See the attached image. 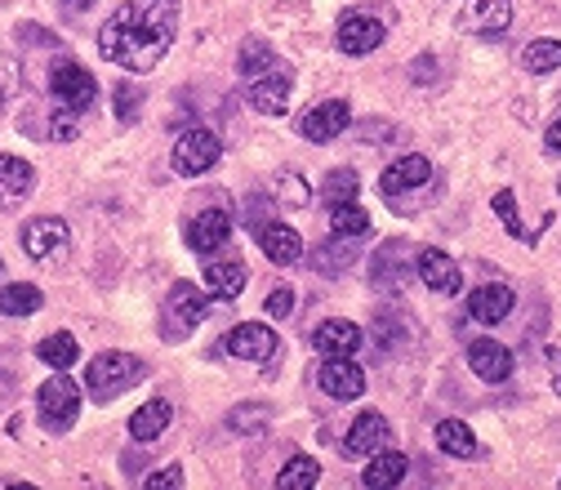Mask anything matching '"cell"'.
<instances>
[{
  "mask_svg": "<svg viewBox=\"0 0 561 490\" xmlns=\"http://www.w3.org/2000/svg\"><path fill=\"white\" fill-rule=\"evenodd\" d=\"M174 32H178V0H129L99 27V49L108 63L138 76L165 59Z\"/></svg>",
  "mask_w": 561,
  "mask_h": 490,
  "instance_id": "cell-1",
  "label": "cell"
},
{
  "mask_svg": "<svg viewBox=\"0 0 561 490\" xmlns=\"http://www.w3.org/2000/svg\"><path fill=\"white\" fill-rule=\"evenodd\" d=\"M144 375H148V366L138 357H129V353H99L89 362V370H85V383L94 392V402H112L116 392H125L129 383H138Z\"/></svg>",
  "mask_w": 561,
  "mask_h": 490,
  "instance_id": "cell-2",
  "label": "cell"
},
{
  "mask_svg": "<svg viewBox=\"0 0 561 490\" xmlns=\"http://www.w3.org/2000/svg\"><path fill=\"white\" fill-rule=\"evenodd\" d=\"M36 411H40V424L50 432H67L76 424V411H80L76 379H67V370H59L54 379H45L40 392H36Z\"/></svg>",
  "mask_w": 561,
  "mask_h": 490,
  "instance_id": "cell-3",
  "label": "cell"
},
{
  "mask_svg": "<svg viewBox=\"0 0 561 490\" xmlns=\"http://www.w3.org/2000/svg\"><path fill=\"white\" fill-rule=\"evenodd\" d=\"M205 313H210L205 290H197L192 281H178L170 290V299H165V326H161V334L165 339H187V334L205 321Z\"/></svg>",
  "mask_w": 561,
  "mask_h": 490,
  "instance_id": "cell-4",
  "label": "cell"
},
{
  "mask_svg": "<svg viewBox=\"0 0 561 490\" xmlns=\"http://www.w3.org/2000/svg\"><path fill=\"white\" fill-rule=\"evenodd\" d=\"M290 89H295L290 63H276V68H267V72L246 81V103L254 112H263V117H280V112H286V103H290Z\"/></svg>",
  "mask_w": 561,
  "mask_h": 490,
  "instance_id": "cell-5",
  "label": "cell"
},
{
  "mask_svg": "<svg viewBox=\"0 0 561 490\" xmlns=\"http://www.w3.org/2000/svg\"><path fill=\"white\" fill-rule=\"evenodd\" d=\"M50 89H54V98L67 112H89L94 98H99V81H94L89 68H80V63H54Z\"/></svg>",
  "mask_w": 561,
  "mask_h": 490,
  "instance_id": "cell-6",
  "label": "cell"
},
{
  "mask_svg": "<svg viewBox=\"0 0 561 490\" xmlns=\"http://www.w3.org/2000/svg\"><path fill=\"white\" fill-rule=\"evenodd\" d=\"M219 134H210V130H187V134H178V143H174V170L183 174V179H197V174H205L214 161H219Z\"/></svg>",
  "mask_w": 561,
  "mask_h": 490,
  "instance_id": "cell-7",
  "label": "cell"
},
{
  "mask_svg": "<svg viewBox=\"0 0 561 490\" xmlns=\"http://www.w3.org/2000/svg\"><path fill=\"white\" fill-rule=\"evenodd\" d=\"M67 245H72V232L63 219H32L23 228V250L36 264H54L59 255H67Z\"/></svg>",
  "mask_w": 561,
  "mask_h": 490,
  "instance_id": "cell-8",
  "label": "cell"
},
{
  "mask_svg": "<svg viewBox=\"0 0 561 490\" xmlns=\"http://www.w3.org/2000/svg\"><path fill=\"white\" fill-rule=\"evenodd\" d=\"M508 23H512L508 0H463L459 10V32L467 36H499Z\"/></svg>",
  "mask_w": 561,
  "mask_h": 490,
  "instance_id": "cell-9",
  "label": "cell"
},
{
  "mask_svg": "<svg viewBox=\"0 0 561 490\" xmlns=\"http://www.w3.org/2000/svg\"><path fill=\"white\" fill-rule=\"evenodd\" d=\"M316 383H321L325 397H335V402H357L361 392H365V370H361L357 362H348V357H331V362L321 366Z\"/></svg>",
  "mask_w": 561,
  "mask_h": 490,
  "instance_id": "cell-10",
  "label": "cell"
},
{
  "mask_svg": "<svg viewBox=\"0 0 561 490\" xmlns=\"http://www.w3.org/2000/svg\"><path fill=\"white\" fill-rule=\"evenodd\" d=\"M223 348H227L232 357H241V362H272V357H276V334H272L267 326L241 321V326L227 330Z\"/></svg>",
  "mask_w": 561,
  "mask_h": 490,
  "instance_id": "cell-11",
  "label": "cell"
},
{
  "mask_svg": "<svg viewBox=\"0 0 561 490\" xmlns=\"http://www.w3.org/2000/svg\"><path fill=\"white\" fill-rule=\"evenodd\" d=\"M348 125H352V108L339 103V98H331V103H316V108L303 112L299 134L312 138V143H331V138H339Z\"/></svg>",
  "mask_w": 561,
  "mask_h": 490,
  "instance_id": "cell-12",
  "label": "cell"
},
{
  "mask_svg": "<svg viewBox=\"0 0 561 490\" xmlns=\"http://www.w3.org/2000/svg\"><path fill=\"white\" fill-rule=\"evenodd\" d=\"M414 272H419V281H424L428 290H437V294H459V285H463L459 264L446 250H437V245H428V250L414 255Z\"/></svg>",
  "mask_w": 561,
  "mask_h": 490,
  "instance_id": "cell-13",
  "label": "cell"
},
{
  "mask_svg": "<svg viewBox=\"0 0 561 490\" xmlns=\"http://www.w3.org/2000/svg\"><path fill=\"white\" fill-rule=\"evenodd\" d=\"M388 437H392V432H388V419L374 415V411H365V415H357V424L348 428L344 455H348V460H365V455H374V451H384Z\"/></svg>",
  "mask_w": 561,
  "mask_h": 490,
  "instance_id": "cell-14",
  "label": "cell"
},
{
  "mask_svg": "<svg viewBox=\"0 0 561 490\" xmlns=\"http://www.w3.org/2000/svg\"><path fill=\"white\" fill-rule=\"evenodd\" d=\"M467 366H473V375L486 383H503L512 375V353L499 339H473L467 343Z\"/></svg>",
  "mask_w": 561,
  "mask_h": 490,
  "instance_id": "cell-15",
  "label": "cell"
},
{
  "mask_svg": "<svg viewBox=\"0 0 561 490\" xmlns=\"http://www.w3.org/2000/svg\"><path fill=\"white\" fill-rule=\"evenodd\" d=\"M227 236H232V215L227 210H201L192 223H187V245H192L197 255H214L219 245H227Z\"/></svg>",
  "mask_w": 561,
  "mask_h": 490,
  "instance_id": "cell-16",
  "label": "cell"
},
{
  "mask_svg": "<svg viewBox=\"0 0 561 490\" xmlns=\"http://www.w3.org/2000/svg\"><path fill=\"white\" fill-rule=\"evenodd\" d=\"M254 236H259V245H263V255H267L272 264H280V268H290V264L303 259V236H299L295 228H286V223H259Z\"/></svg>",
  "mask_w": 561,
  "mask_h": 490,
  "instance_id": "cell-17",
  "label": "cell"
},
{
  "mask_svg": "<svg viewBox=\"0 0 561 490\" xmlns=\"http://www.w3.org/2000/svg\"><path fill=\"white\" fill-rule=\"evenodd\" d=\"M312 348L325 353V357H352L361 348V326L344 321V317H331L312 330Z\"/></svg>",
  "mask_w": 561,
  "mask_h": 490,
  "instance_id": "cell-18",
  "label": "cell"
},
{
  "mask_svg": "<svg viewBox=\"0 0 561 490\" xmlns=\"http://www.w3.org/2000/svg\"><path fill=\"white\" fill-rule=\"evenodd\" d=\"M384 45V23L370 14H344L339 19V49L344 54H370Z\"/></svg>",
  "mask_w": 561,
  "mask_h": 490,
  "instance_id": "cell-19",
  "label": "cell"
},
{
  "mask_svg": "<svg viewBox=\"0 0 561 490\" xmlns=\"http://www.w3.org/2000/svg\"><path fill=\"white\" fill-rule=\"evenodd\" d=\"M512 290L508 285H499V281H486L482 290H473L467 294V313H473V321H482V326H499L508 313H512Z\"/></svg>",
  "mask_w": 561,
  "mask_h": 490,
  "instance_id": "cell-20",
  "label": "cell"
},
{
  "mask_svg": "<svg viewBox=\"0 0 561 490\" xmlns=\"http://www.w3.org/2000/svg\"><path fill=\"white\" fill-rule=\"evenodd\" d=\"M428 179H433V166H428L424 157H401L397 166H388V170H384V179H379V192H384V196H392V201H397L401 192L424 187Z\"/></svg>",
  "mask_w": 561,
  "mask_h": 490,
  "instance_id": "cell-21",
  "label": "cell"
},
{
  "mask_svg": "<svg viewBox=\"0 0 561 490\" xmlns=\"http://www.w3.org/2000/svg\"><path fill=\"white\" fill-rule=\"evenodd\" d=\"M246 264L241 259H205V290L214 299H237L246 285Z\"/></svg>",
  "mask_w": 561,
  "mask_h": 490,
  "instance_id": "cell-22",
  "label": "cell"
},
{
  "mask_svg": "<svg viewBox=\"0 0 561 490\" xmlns=\"http://www.w3.org/2000/svg\"><path fill=\"white\" fill-rule=\"evenodd\" d=\"M36 187V170L18 157H0V206H18Z\"/></svg>",
  "mask_w": 561,
  "mask_h": 490,
  "instance_id": "cell-23",
  "label": "cell"
},
{
  "mask_svg": "<svg viewBox=\"0 0 561 490\" xmlns=\"http://www.w3.org/2000/svg\"><path fill=\"white\" fill-rule=\"evenodd\" d=\"M170 419H174V406H170L165 397H152V402H144V406L134 411L129 432H134L138 441H157V437L170 428Z\"/></svg>",
  "mask_w": 561,
  "mask_h": 490,
  "instance_id": "cell-24",
  "label": "cell"
},
{
  "mask_svg": "<svg viewBox=\"0 0 561 490\" xmlns=\"http://www.w3.org/2000/svg\"><path fill=\"white\" fill-rule=\"evenodd\" d=\"M76 357H80V343H76V334H67V330H59V334H50V339L36 343V362H45L50 370H72Z\"/></svg>",
  "mask_w": 561,
  "mask_h": 490,
  "instance_id": "cell-25",
  "label": "cell"
},
{
  "mask_svg": "<svg viewBox=\"0 0 561 490\" xmlns=\"http://www.w3.org/2000/svg\"><path fill=\"white\" fill-rule=\"evenodd\" d=\"M406 468H410V460H406L401 451H374V460H370V468L361 473V481H365L370 490L397 486V481L406 477Z\"/></svg>",
  "mask_w": 561,
  "mask_h": 490,
  "instance_id": "cell-26",
  "label": "cell"
},
{
  "mask_svg": "<svg viewBox=\"0 0 561 490\" xmlns=\"http://www.w3.org/2000/svg\"><path fill=\"white\" fill-rule=\"evenodd\" d=\"M437 446L446 455H454V460H473L477 455V437H473V428L459 424V419H441L437 424Z\"/></svg>",
  "mask_w": 561,
  "mask_h": 490,
  "instance_id": "cell-27",
  "label": "cell"
},
{
  "mask_svg": "<svg viewBox=\"0 0 561 490\" xmlns=\"http://www.w3.org/2000/svg\"><path fill=\"white\" fill-rule=\"evenodd\" d=\"M40 304H45V294L27 281H14V285L0 290V317H32Z\"/></svg>",
  "mask_w": 561,
  "mask_h": 490,
  "instance_id": "cell-28",
  "label": "cell"
},
{
  "mask_svg": "<svg viewBox=\"0 0 561 490\" xmlns=\"http://www.w3.org/2000/svg\"><path fill=\"white\" fill-rule=\"evenodd\" d=\"M321 477V464L312 455H295L286 468L276 473V490H312Z\"/></svg>",
  "mask_w": 561,
  "mask_h": 490,
  "instance_id": "cell-29",
  "label": "cell"
},
{
  "mask_svg": "<svg viewBox=\"0 0 561 490\" xmlns=\"http://www.w3.org/2000/svg\"><path fill=\"white\" fill-rule=\"evenodd\" d=\"M357 192H361V183H357L352 170H331V174H325V183H321V196H325V206H331V210L357 201Z\"/></svg>",
  "mask_w": 561,
  "mask_h": 490,
  "instance_id": "cell-30",
  "label": "cell"
},
{
  "mask_svg": "<svg viewBox=\"0 0 561 490\" xmlns=\"http://www.w3.org/2000/svg\"><path fill=\"white\" fill-rule=\"evenodd\" d=\"M522 63H526V72H535V76H544V72L561 68V40L544 36V40L526 45V54H522Z\"/></svg>",
  "mask_w": 561,
  "mask_h": 490,
  "instance_id": "cell-31",
  "label": "cell"
},
{
  "mask_svg": "<svg viewBox=\"0 0 561 490\" xmlns=\"http://www.w3.org/2000/svg\"><path fill=\"white\" fill-rule=\"evenodd\" d=\"M401 259H406V241L379 245V250H374V281L388 277V285H397L401 281Z\"/></svg>",
  "mask_w": 561,
  "mask_h": 490,
  "instance_id": "cell-32",
  "label": "cell"
},
{
  "mask_svg": "<svg viewBox=\"0 0 561 490\" xmlns=\"http://www.w3.org/2000/svg\"><path fill=\"white\" fill-rule=\"evenodd\" d=\"M331 228H335V236H365L370 232V215L357 201H348V206L331 210Z\"/></svg>",
  "mask_w": 561,
  "mask_h": 490,
  "instance_id": "cell-33",
  "label": "cell"
},
{
  "mask_svg": "<svg viewBox=\"0 0 561 490\" xmlns=\"http://www.w3.org/2000/svg\"><path fill=\"white\" fill-rule=\"evenodd\" d=\"M495 215L503 219V228H508V236H526V228H522V219H518V201H512V187H499L495 192Z\"/></svg>",
  "mask_w": 561,
  "mask_h": 490,
  "instance_id": "cell-34",
  "label": "cell"
},
{
  "mask_svg": "<svg viewBox=\"0 0 561 490\" xmlns=\"http://www.w3.org/2000/svg\"><path fill=\"white\" fill-rule=\"evenodd\" d=\"M272 419V406H237L227 415V428H241V432H254Z\"/></svg>",
  "mask_w": 561,
  "mask_h": 490,
  "instance_id": "cell-35",
  "label": "cell"
},
{
  "mask_svg": "<svg viewBox=\"0 0 561 490\" xmlns=\"http://www.w3.org/2000/svg\"><path fill=\"white\" fill-rule=\"evenodd\" d=\"M138 108H144V89H134V85H121L116 89V117L129 125L138 117Z\"/></svg>",
  "mask_w": 561,
  "mask_h": 490,
  "instance_id": "cell-36",
  "label": "cell"
},
{
  "mask_svg": "<svg viewBox=\"0 0 561 490\" xmlns=\"http://www.w3.org/2000/svg\"><path fill=\"white\" fill-rule=\"evenodd\" d=\"M290 308H295V290H290V285H276L267 299H263V313L276 317V321H280V317H290Z\"/></svg>",
  "mask_w": 561,
  "mask_h": 490,
  "instance_id": "cell-37",
  "label": "cell"
},
{
  "mask_svg": "<svg viewBox=\"0 0 561 490\" xmlns=\"http://www.w3.org/2000/svg\"><path fill=\"white\" fill-rule=\"evenodd\" d=\"M321 272H344V268H352V255H344L339 245H325V250H316V259H312Z\"/></svg>",
  "mask_w": 561,
  "mask_h": 490,
  "instance_id": "cell-38",
  "label": "cell"
},
{
  "mask_svg": "<svg viewBox=\"0 0 561 490\" xmlns=\"http://www.w3.org/2000/svg\"><path fill=\"white\" fill-rule=\"evenodd\" d=\"M10 94H18V63L10 54H0V103H5Z\"/></svg>",
  "mask_w": 561,
  "mask_h": 490,
  "instance_id": "cell-39",
  "label": "cell"
},
{
  "mask_svg": "<svg viewBox=\"0 0 561 490\" xmlns=\"http://www.w3.org/2000/svg\"><path fill=\"white\" fill-rule=\"evenodd\" d=\"M374 339H379V348H392V339H406L401 317H379V330H374Z\"/></svg>",
  "mask_w": 561,
  "mask_h": 490,
  "instance_id": "cell-40",
  "label": "cell"
},
{
  "mask_svg": "<svg viewBox=\"0 0 561 490\" xmlns=\"http://www.w3.org/2000/svg\"><path fill=\"white\" fill-rule=\"evenodd\" d=\"M280 196L290 206H308V187H299V174H280Z\"/></svg>",
  "mask_w": 561,
  "mask_h": 490,
  "instance_id": "cell-41",
  "label": "cell"
},
{
  "mask_svg": "<svg viewBox=\"0 0 561 490\" xmlns=\"http://www.w3.org/2000/svg\"><path fill=\"white\" fill-rule=\"evenodd\" d=\"M50 138H76V112H54Z\"/></svg>",
  "mask_w": 561,
  "mask_h": 490,
  "instance_id": "cell-42",
  "label": "cell"
},
{
  "mask_svg": "<svg viewBox=\"0 0 561 490\" xmlns=\"http://www.w3.org/2000/svg\"><path fill=\"white\" fill-rule=\"evenodd\" d=\"M148 486H152V490H165V486H183V468H178V464H170L165 473L148 477Z\"/></svg>",
  "mask_w": 561,
  "mask_h": 490,
  "instance_id": "cell-43",
  "label": "cell"
},
{
  "mask_svg": "<svg viewBox=\"0 0 561 490\" xmlns=\"http://www.w3.org/2000/svg\"><path fill=\"white\" fill-rule=\"evenodd\" d=\"M544 143H548V152H561V117L548 125V134H544Z\"/></svg>",
  "mask_w": 561,
  "mask_h": 490,
  "instance_id": "cell-44",
  "label": "cell"
},
{
  "mask_svg": "<svg viewBox=\"0 0 561 490\" xmlns=\"http://www.w3.org/2000/svg\"><path fill=\"white\" fill-rule=\"evenodd\" d=\"M552 362H557V370H552V392L561 397V348H552Z\"/></svg>",
  "mask_w": 561,
  "mask_h": 490,
  "instance_id": "cell-45",
  "label": "cell"
},
{
  "mask_svg": "<svg viewBox=\"0 0 561 490\" xmlns=\"http://www.w3.org/2000/svg\"><path fill=\"white\" fill-rule=\"evenodd\" d=\"M557 192H561V183H557Z\"/></svg>",
  "mask_w": 561,
  "mask_h": 490,
  "instance_id": "cell-46",
  "label": "cell"
}]
</instances>
